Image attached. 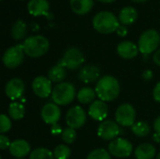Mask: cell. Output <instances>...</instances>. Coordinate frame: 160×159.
Here are the masks:
<instances>
[{"label":"cell","instance_id":"cell-1","mask_svg":"<svg viewBox=\"0 0 160 159\" xmlns=\"http://www.w3.org/2000/svg\"><path fill=\"white\" fill-rule=\"evenodd\" d=\"M95 91L100 100L105 102L112 101L120 94V83L116 78L106 75L98 81Z\"/></svg>","mask_w":160,"mask_h":159},{"label":"cell","instance_id":"cell-2","mask_svg":"<svg viewBox=\"0 0 160 159\" xmlns=\"http://www.w3.org/2000/svg\"><path fill=\"white\" fill-rule=\"evenodd\" d=\"M119 25L118 18L110 11L98 12L93 18V27L101 34H111L116 32Z\"/></svg>","mask_w":160,"mask_h":159},{"label":"cell","instance_id":"cell-3","mask_svg":"<svg viewBox=\"0 0 160 159\" xmlns=\"http://www.w3.org/2000/svg\"><path fill=\"white\" fill-rule=\"evenodd\" d=\"M22 47L26 55L32 58H38L48 52L50 42L43 36H31L24 40Z\"/></svg>","mask_w":160,"mask_h":159},{"label":"cell","instance_id":"cell-4","mask_svg":"<svg viewBox=\"0 0 160 159\" xmlns=\"http://www.w3.org/2000/svg\"><path fill=\"white\" fill-rule=\"evenodd\" d=\"M76 90L74 85L69 82H60L53 87L52 98L56 105L65 106L74 100Z\"/></svg>","mask_w":160,"mask_h":159},{"label":"cell","instance_id":"cell-5","mask_svg":"<svg viewBox=\"0 0 160 159\" xmlns=\"http://www.w3.org/2000/svg\"><path fill=\"white\" fill-rule=\"evenodd\" d=\"M160 44V35L158 31L154 29H149L144 31L140 38L138 47L142 54H150L154 52Z\"/></svg>","mask_w":160,"mask_h":159},{"label":"cell","instance_id":"cell-6","mask_svg":"<svg viewBox=\"0 0 160 159\" xmlns=\"http://www.w3.org/2000/svg\"><path fill=\"white\" fill-rule=\"evenodd\" d=\"M24 51L22 45H15L8 48L3 54L2 61L6 67L13 69L18 67L23 61Z\"/></svg>","mask_w":160,"mask_h":159},{"label":"cell","instance_id":"cell-7","mask_svg":"<svg viewBox=\"0 0 160 159\" xmlns=\"http://www.w3.org/2000/svg\"><path fill=\"white\" fill-rule=\"evenodd\" d=\"M84 62V56L81 50L78 48H69L64 54L63 58L59 61L58 64L64 67L73 70L79 68Z\"/></svg>","mask_w":160,"mask_h":159},{"label":"cell","instance_id":"cell-8","mask_svg":"<svg viewBox=\"0 0 160 159\" xmlns=\"http://www.w3.org/2000/svg\"><path fill=\"white\" fill-rule=\"evenodd\" d=\"M136 111L131 104L120 105L115 112V121L122 127H132L135 124Z\"/></svg>","mask_w":160,"mask_h":159},{"label":"cell","instance_id":"cell-9","mask_svg":"<svg viewBox=\"0 0 160 159\" xmlns=\"http://www.w3.org/2000/svg\"><path fill=\"white\" fill-rule=\"evenodd\" d=\"M109 151L110 154L115 157L125 158L128 157L131 155L133 151V146L129 141L123 138H117L110 142Z\"/></svg>","mask_w":160,"mask_h":159},{"label":"cell","instance_id":"cell-10","mask_svg":"<svg viewBox=\"0 0 160 159\" xmlns=\"http://www.w3.org/2000/svg\"><path fill=\"white\" fill-rule=\"evenodd\" d=\"M66 122L68 127L71 128H81L86 122V113L84 110L80 106H74L70 108L67 112Z\"/></svg>","mask_w":160,"mask_h":159},{"label":"cell","instance_id":"cell-11","mask_svg":"<svg viewBox=\"0 0 160 159\" xmlns=\"http://www.w3.org/2000/svg\"><path fill=\"white\" fill-rule=\"evenodd\" d=\"M120 134L119 125L112 120H105L100 123L98 128V136L105 141H113Z\"/></svg>","mask_w":160,"mask_h":159},{"label":"cell","instance_id":"cell-12","mask_svg":"<svg viewBox=\"0 0 160 159\" xmlns=\"http://www.w3.org/2000/svg\"><path fill=\"white\" fill-rule=\"evenodd\" d=\"M32 89L36 96L40 98H47L52 93V82L44 76H38L32 82Z\"/></svg>","mask_w":160,"mask_h":159},{"label":"cell","instance_id":"cell-13","mask_svg":"<svg viewBox=\"0 0 160 159\" xmlns=\"http://www.w3.org/2000/svg\"><path fill=\"white\" fill-rule=\"evenodd\" d=\"M61 117V110L55 103H47L41 109V118L48 125H56Z\"/></svg>","mask_w":160,"mask_h":159},{"label":"cell","instance_id":"cell-14","mask_svg":"<svg viewBox=\"0 0 160 159\" xmlns=\"http://www.w3.org/2000/svg\"><path fill=\"white\" fill-rule=\"evenodd\" d=\"M24 82L20 78H13L8 82L5 87V93L8 98L15 100L20 98L24 93Z\"/></svg>","mask_w":160,"mask_h":159},{"label":"cell","instance_id":"cell-15","mask_svg":"<svg viewBox=\"0 0 160 159\" xmlns=\"http://www.w3.org/2000/svg\"><path fill=\"white\" fill-rule=\"evenodd\" d=\"M108 112H109V108L106 102L99 99V100H95L93 103H91L88 110V114L93 120L103 122L108 115Z\"/></svg>","mask_w":160,"mask_h":159},{"label":"cell","instance_id":"cell-16","mask_svg":"<svg viewBox=\"0 0 160 159\" xmlns=\"http://www.w3.org/2000/svg\"><path fill=\"white\" fill-rule=\"evenodd\" d=\"M100 76V70L98 67L95 65H87L82 67L79 72V79L84 83L95 82Z\"/></svg>","mask_w":160,"mask_h":159},{"label":"cell","instance_id":"cell-17","mask_svg":"<svg viewBox=\"0 0 160 159\" xmlns=\"http://www.w3.org/2000/svg\"><path fill=\"white\" fill-rule=\"evenodd\" d=\"M8 150L12 157L16 158H23L28 154H30L31 146L24 140H16L11 142Z\"/></svg>","mask_w":160,"mask_h":159},{"label":"cell","instance_id":"cell-18","mask_svg":"<svg viewBox=\"0 0 160 159\" xmlns=\"http://www.w3.org/2000/svg\"><path fill=\"white\" fill-rule=\"evenodd\" d=\"M117 53L124 59H132L136 57L140 52L139 47L131 41H123L117 46Z\"/></svg>","mask_w":160,"mask_h":159},{"label":"cell","instance_id":"cell-19","mask_svg":"<svg viewBox=\"0 0 160 159\" xmlns=\"http://www.w3.org/2000/svg\"><path fill=\"white\" fill-rule=\"evenodd\" d=\"M28 12L33 16L46 15L50 9L48 0H30L27 4Z\"/></svg>","mask_w":160,"mask_h":159},{"label":"cell","instance_id":"cell-20","mask_svg":"<svg viewBox=\"0 0 160 159\" xmlns=\"http://www.w3.org/2000/svg\"><path fill=\"white\" fill-rule=\"evenodd\" d=\"M69 3L72 11L78 15L88 13L94 6V0H70Z\"/></svg>","mask_w":160,"mask_h":159},{"label":"cell","instance_id":"cell-21","mask_svg":"<svg viewBox=\"0 0 160 159\" xmlns=\"http://www.w3.org/2000/svg\"><path fill=\"white\" fill-rule=\"evenodd\" d=\"M138 18V12L133 7H126L119 12L118 20L123 25L132 24Z\"/></svg>","mask_w":160,"mask_h":159},{"label":"cell","instance_id":"cell-22","mask_svg":"<svg viewBox=\"0 0 160 159\" xmlns=\"http://www.w3.org/2000/svg\"><path fill=\"white\" fill-rule=\"evenodd\" d=\"M137 159H153L156 157V148L150 143H142L135 150Z\"/></svg>","mask_w":160,"mask_h":159},{"label":"cell","instance_id":"cell-23","mask_svg":"<svg viewBox=\"0 0 160 159\" xmlns=\"http://www.w3.org/2000/svg\"><path fill=\"white\" fill-rule=\"evenodd\" d=\"M96 96L97 93L94 89L90 87H83L78 92L77 98L82 104H90L95 101Z\"/></svg>","mask_w":160,"mask_h":159},{"label":"cell","instance_id":"cell-24","mask_svg":"<svg viewBox=\"0 0 160 159\" xmlns=\"http://www.w3.org/2000/svg\"><path fill=\"white\" fill-rule=\"evenodd\" d=\"M66 75H67L66 67H64L60 64H57L56 66L52 67L48 72V78L51 80V82H62L66 78Z\"/></svg>","mask_w":160,"mask_h":159},{"label":"cell","instance_id":"cell-25","mask_svg":"<svg viewBox=\"0 0 160 159\" xmlns=\"http://www.w3.org/2000/svg\"><path fill=\"white\" fill-rule=\"evenodd\" d=\"M26 33H27L26 23L22 20L16 21L11 29V36H12L13 39H15V40L22 39L26 36Z\"/></svg>","mask_w":160,"mask_h":159},{"label":"cell","instance_id":"cell-26","mask_svg":"<svg viewBox=\"0 0 160 159\" xmlns=\"http://www.w3.org/2000/svg\"><path fill=\"white\" fill-rule=\"evenodd\" d=\"M25 113L24 106L18 102H12L8 107V115L13 120H21L23 118Z\"/></svg>","mask_w":160,"mask_h":159},{"label":"cell","instance_id":"cell-27","mask_svg":"<svg viewBox=\"0 0 160 159\" xmlns=\"http://www.w3.org/2000/svg\"><path fill=\"white\" fill-rule=\"evenodd\" d=\"M131 130L138 137H145L150 133L151 129H150V126L148 123L144 121H140V122L135 123L131 127Z\"/></svg>","mask_w":160,"mask_h":159},{"label":"cell","instance_id":"cell-28","mask_svg":"<svg viewBox=\"0 0 160 159\" xmlns=\"http://www.w3.org/2000/svg\"><path fill=\"white\" fill-rule=\"evenodd\" d=\"M29 159H54V156L47 148H37L30 153Z\"/></svg>","mask_w":160,"mask_h":159},{"label":"cell","instance_id":"cell-29","mask_svg":"<svg viewBox=\"0 0 160 159\" xmlns=\"http://www.w3.org/2000/svg\"><path fill=\"white\" fill-rule=\"evenodd\" d=\"M71 155L69 147L66 144H59L53 150V156L55 159H68Z\"/></svg>","mask_w":160,"mask_h":159},{"label":"cell","instance_id":"cell-30","mask_svg":"<svg viewBox=\"0 0 160 159\" xmlns=\"http://www.w3.org/2000/svg\"><path fill=\"white\" fill-rule=\"evenodd\" d=\"M61 138L63 140V142L65 143L70 144L73 143L74 141L77 138V133H76V129L71 128L69 127H68L67 128H65L63 130V132L61 133Z\"/></svg>","mask_w":160,"mask_h":159},{"label":"cell","instance_id":"cell-31","mask_svg":"<svg viewBox=\"0 0 160 159\" xmlns=\"http://www.w3.org/2000/svg\"><path fill=\"white\" fill-rule=\"evenodd\" d=\"M86 159H112L111 154L103 148H98L92 151Z\"/></svg>","mask_w":160,"mask_h":159},{"label":"cell","instance_id":"cell-32","mask_svg":"<svg viewBox=\"0 0 160 159\" xmlns=\"http://www.w3.org/2000/svg\"><path fill=\"white\" fill-rule=\"evenodd\" d=\"M11 128V121L6 114L0 115V132L1 134H4L8 131H9Z\"/></svg>","mask_w":160,"mask_h":159},{"label":"cell","instance_id":"cell-33","mask_svg":"<svg viewBox=\"0 0 160 159\" xmlns=\"http://www.w3.org/2000/svg\"><path fill=\"white\" fill-rule=\"evenodd\" d=\"M10 144H11V142H9L8 138L7 136H5L4 134H2L0 136V149L1 150H5L8 147L9 148Z\"/></svg>","mask_w":160,"mask_h":159},{"label":"cell","instance_id":"cell-34","mask_svg":"<svg viewBox=\"0 0 160 159\" xmlns=\"http://www.w3.org/2000/svg\"><path fill=\"white\" fill-rule=\"evenodd\" d=\"M153 97L156 101L160 103V82L155 86L154 91H153Z\"/></svg>","mask_w":160,"mask_h":159},{"label":"cell","instance_id":"cell-35","mask_svg":"<svg viewBox=\"0 0 160 159\" xmlns=\"http://www.w3.org/2000/svg\"><path fill=\"white\" fill-rule=\"evenodd\" d=\"M116 33L120 37H126L128 35V28L125 25H119V27L116 30Z\"/></svg>","mask_w":160,"mask_h":159},{"label":"cell","instance_id":"cell-36","mask_svg":"<svg viewBox=\"0 0 160 159\" xmlns=\"http://www.w3.org/2000/svg\"><path fill=\"white\" fill-rule=\"evenodd\" d=\"M142 78H143L145 81H150V80H152V78H153V72H152V70H150V69L145 70V71L142 73Z\"/></svg>","mask_w":160,"mask_h":159},{"label":"cell","instance_id":"cell-37","mask_svg":"<svg viewBox=\"0 0 160 159\" xmlns=\"http://www.w3.org/2000/svg\"><path fill=\"white\" fill-rule=\"evenodd\" d=\"M63 131L61 130V127L58 125V124H56V125H53L52 127V133L53 134V135H58V134H60V133H62Z\"/></svg>","mask_w":160,"mask_h":159},{"label":"cell","instance_id":"cell-38","mask_svg":"<svg viewBox=\"0 0 160 159\" xmlns=\"http://www.w3.org/2000/svg\"><path fill=\"white\" fill-rule=\"evenodd\" d=\"M153 60H154V62H155L156 65H158V66H159L160 67V50H158V51L154 53V55H153Z\"/></svg>","mask_w":160,"mask_h":159},{"label":"cell","instance_id":"cell-39","mask_svg":"<svg viewBox=\"0 0 160 159\" xmlns=\"http://www.w3.org/2000/svg\"><path fill=\"white\" fill-rule=\"evenodd\" d=\"M154 128H155L156 133H158V134L160 135V116H158L155 120V122H154Z\"/></svg>","mask_w":160,"mask_h":159},{"label":"cell","instance_id":"cell-40","mask_svg":"<svg viewBox=\"0 0 160 159\" xmlns=\"http://www.w3.org/2000/svg\"><path fill=\"white\" fill-rule=\"evenodd\" d=\"M154 140H155V142H160V135H159V134L156 133V134L154 135Z\"/></svg>","mask_w":160,"mask_h":159},{"label":"cell","instance_id":"cell-41","mask_svg":"<svg viewBox=\"0 0 160 159\" xmlns=\"http://www.w3.org/2000/svg\"><path fill=\"white\" fill-rule=\"evenodd\" d=\"M98 1L102 2V3H112V2H114L115 0H98Z\"/></svg>","mask_w":160,"mask_h":159},{"label":"cell","instance_id":"cell-42","mask_svg":"<svg viewBox=\"0 0 160 159\" xmlns=\"http://www.w3.org/2000/svg\"><path fill=\"white\" fill-rule=\"evenodd\" d=\"M133 2H136V3H143V2H146L148 0H132Z\"/></svg>","mask_w":160,"mask_h":159},{"label":"cell","instance_id":"cell-43","mask_svg":"<svg viewBox=\"0 0 160 159\" xmlns=\"http://www.w3.org/2000/svg\"><path fill=\"white\" fill-rule=\"evenodd\" d=\"M157 159H160V153H158V157H157Z\"/></svg>","mask_w":160,"mask_h":159},{"label":"cell","instance_id":"cell-44","mask_svg":"<svg viewBox=\"0 0 160 159\" xmlns=\"http://www.w3.org/2000/svg\"><path fill=\"white\" fill-rule=\"evenodd\" d=\"M17 159H24V158H17Z\"/></svg>","mask_w":160,"mask_h":159}]
</instances>
